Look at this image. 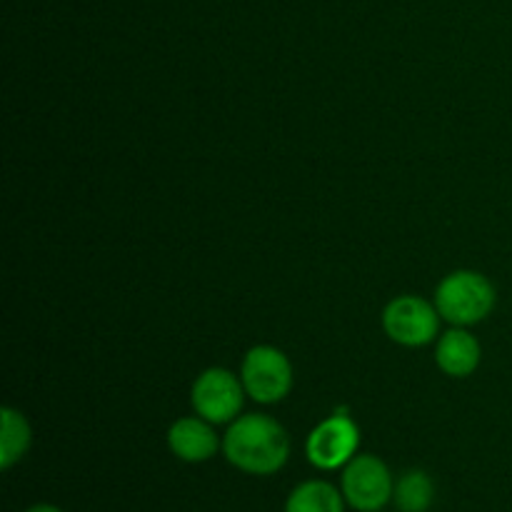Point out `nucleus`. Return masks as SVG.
Listing matches in <instances>:
<instances>
[{
  "mask_svg": "<svg viewBox=\"0 0 512 512\" xmlns=\"http://www.w3.org/2000/svg\"><path fill=\"white\" fill-rule=\"evenodd\" d=\"M223 455L233 468L248 475H273L290 458V438L270 415H240L223 435Z\"/></svg>",
  "mask_w": 512,
  "mask_h": 512,
  "instance_id": "1",
  "label": "nucleus"
},
{
  "mask_svg": "<svg viewBox=\"0 0 512 512\" xmlns=\"http://www.w3.org/2000/svg\"><path fill=\"white\" fill-rule=\"evenodd\" d=\"M168 448L183 463H205L223 448L213 423L205 418H180L168 430Z\"/></svg>",
  "mask_w": 512,
  "mask_h": 512,
  "instance_id": "8",
  "label": "nucleus"
},
{
  "mask_svg": "<svg viewBox=\"0 0 512 512\" xmlns=\"http://www.w3.org/2000/svg\"><path fill=\"white\" fill-rule=\"evenodd\" d=\"M0 420H3V428H0V468L10 470L30 450L33 430H30L25 415L13 408H3Z\"/></svg>",
  "mask_w": 512,
  "mask_h": 512,
  "instance_id": "11",
  "label": "nucleus"
},
{
  "mask_svg": "<svg viewBox=\"0 0 512 512\" xmlns=\"http://www.w3.org/2000/svg\"><path fill=\"white\" fill-rule=\"evenodd\" d=\"M343 490L325 480H305L285 500V512H345Z\"/></svg>",
  "mask_w": 512,
  "mask_h": 512,
  "instance_id": "10",
  "label": "nucleus"
},
{
  "mask_svg": "<svg viewBox=\"0 0 512 512\" xmlns=\"http://www.w3.org/2000/svg\"><path fill=\"white\" fill-rule=\"evenodd\" d=\"M440 328V313L435 305L418 295H400L383 310V330L393 343L403 348H423L433 343Z\"/></svg>",
  "mask_w": 512,
  "mask_h": 512,
  "instance_id": "6",
  "label": "nucleus"
},
{
  "mask_svg": "<svg viewBox=\"0 0 512 512\" xmlns=\"http://www.w3.org/2000/svg\"><path fill=\"white\" fill-rule=\"evenodd\" d=\"M243 380L225 368H208L195 378L190 390V403L195 415L213 425H230L240 418L245 400Z\"/></svg>",
  "mask_w": 512,
  "mask_h": 512,
  "instance_id": "5",
  "label": "nucleus"
},
{
  "mask_svg": "<svg viewBox=\"0 0 512 512\" xmlns=\"http://www.w3.org/2000/svg\"><path fill=\"white\" fill-rule=\"evenodd\" d=\"M243 388L255 403L273 405L288 398L293 388V365L283 350L273 345H255L245 353L240 365Z\"/></svg>",
  "mask_w": 512,
  "mask_h": 512,
  "instance_id": "3",
  "label": "nucleus"
},
{
  "mask_svg": "<svg viewBox=\"0 0 512 512\" xmlns=\"http://www.w3.org/2000/svg\"><path fill=\"white\" fill-rule=\"evenodd\" d=\"M480 358H483V348H480L478 338L465 328L448 330L435 345V363L450 378L473 375L478 370Z\"/></svg>",
  "mask_w": 512,
  "mask_h": 512,
  "instance_id": "9",
  "label": "nucleus"
},
{
  "mask_svg": "<svg viewBox=\"0 0 512 512\" xmlns=\"http://www.w3.org/2000/svg\"><path fill=\"white\" fill-rule=\"evenodd\" d=\"M393 500L400 512H428L435 500L433 478L428 473H423V470H408L395 483Z\"/></svg>",
  "mask_w": 512,
  "mask_h": 512,
  "instance_id": "12",
  "label": "nucleus"
},
{
  "mask_svg": "<svg viewBox=\"0 0 512 512\" xmlns=\"http://www.w3.org/2000/svg\"><path fill=\"white\" fill-rule=\"evenodd\" d=\"M360 428L345 413H333L315 425L305 443V455L318 470L345 468L358 455Z\"/></svg>",
  "mask_w": 512,
  "mask_h": 512,
  "instance_id": "7",
  "label": "nucleus"
},
{
  "mask_svg": "<svg viewBox=\"0 0 512 512\" xmlns=\"http://www.w3.org/2000/svg\"><path fill=\"white\" fill-rule=\"evenodd\" d=\"M25 512H63V510L55 508V505H50V503H38V505H33V508H28Z\"/></svg>",
  "mask_w": 512,
  "mask_h": 512,
  "instance_id": "13",
  "label": "nucleus"
},
{
  "mask_svg": "<svg viewBox=\"0 0 512 512\" xmlns=\"http://www.w3.org/2000/svg\"><path fill=\"white\" fill-rule=\"evenodd\" d=\"M435 308L443 320L468 328L493 313L495 288L478 270H455L440 280L435 290Z\"/></svg>",
  "mask_w": 512,
  "mask_h": 512,
  "instance_id": "2",
  "label": "nucleus"
},
{
  "mask_svg": "<svg viewBox=\"0 0 512 512\" xmlns=\"http://www.w3.org/2000/svg\"><path fill=\"white\" fill-rule=\"evenodd\" d=\"M345 503L358 512H380L393 500L395 483L378 455L360 453L343 468L340 478Z\"/></svg>",
  "mask_w": 512,
  "mask_h": 512,
  "instance_id": "4",
  "label": "nucleus"
}]
</instances>
